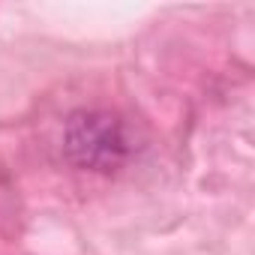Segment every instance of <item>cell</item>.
<instances>
[{
    "mask_svg": "<svg viewBox=\"0 0 255 255\" xmlns=\"http://www.w3.org/2000/svg\"><path fill=\"white\" fill-rule=\"evenodd\" d=\"M66 159L84 171H117L129 156V135L111 111H78L63 129Z\"/></svg>",
    "mask_w": 255,
    "mask_h": 255,
    "instance_id": "1",
    "label": "cell"
}]
</instances>
